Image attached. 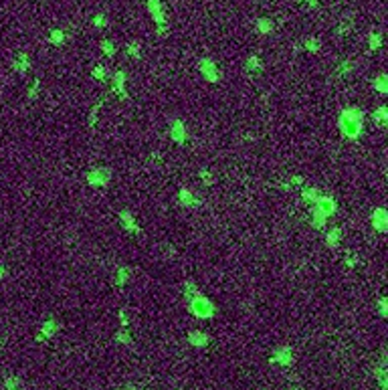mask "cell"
Segmentation results:
<instances>
[{"label": "cell", "mask_w": 388, "mask_h": 390, "mask_svg": "<svg viewBox=\"0 0 388 390\" xmlns=\"http://www.w3.org/2000/svg\"><path fill=\"white\" fill-rule=\"evenodd\" d=\"M113 340H115L119 346H127V348L134 344V338H132V334H129L127 328H119V330L113 334Z\"/></svg>", "instance_id": "25"}, {"label": "cell", "mask_w": 388, "mask_h": 390, "mask_svg": "<svg viewBox=\"0 0 388 390\" xmlns=\"http://www.w3.org/2000/svg\"><path fill=\"white\" fill-rule=\"evenodd\" d=\"M320 194H322V190L318 186H305V188H301V200L305 204H309V206L320 198Z\"/></svg>", "instance_id": "23"}, {"label": "cell", "mask_w": 388, "mask_h": 390, "mask_svg": "<svg viewBox=\"0 0 388 390\" xmlns=\"http://www.w3.org/2000/svg\"><path fill=\"white\" fill-rule=\"evenodd\" d=\"M309 11H320V0H303Z\"/></svg>", "instance_id": "42"}, {"label": "cell", "mask_w": 388, "mask_h": 390, "mask_svg": "<svg viewBox=\"0 0 388 390\" xmlns=\"http://www.w3.org/2000/svg\"><path fill=\"white\" fill-rule=\"evenodd\" d=\"M378 316L382 318V320H386L388 318V297H378Z\"/></svg>", "instance_id": "37"}, {"label": "cell", "mask_w": 388, "mask_h": 390, "mask_svg": "<svg viewBox=\"0 0 388 390\" xmlns=\"http://www.w3.org/2000/svg\"><path fill=\"white\" fill-rule=\"evenodd\" d=\"M107 75H109V71H107L105 65H95V67L91 69V77H93L95 81H105Z\"/></svg>", "instance_id": "34"}, {"label": "cell", "mask_w": 388, "mask_h": 390, "mask_svg": "<svg viewBox=\"0 0 388 390\" xmlns=\"http://www.w3.org/2000/svg\"><path fill=\"white\" fill-rule=\"evenodd\" d=\"M117 218H119V224L123 226V230H127L129 235H140V232H142L140 224L136 222V216L129 212L127 208H121V210L117 212Z\"/></svg>", "instance_id": "11"}, {"label": "cell", "mask_w": 388, "mask_h": 390, "mask_svg": "<svg viewBox=\"0 0 388 390\" xmlns=\"http://www.w3.org/2000/svg\"><path fill=\"white\" fill-rule=\"evenodd\" d=\"M312 208H316V210H320L326 218H330V216H334L336 212H338V202H336V198L334 196H330V194H320V198L312 204Z\"/></svg>", "instance_id": "8"}, {"label": "cell", "mask_w": 388, "mask_h": 390, "mask_svg": "<svg viewBox=\"0 0 388 390\" xmlns=\"http://www.w3.org/2000/svg\"><path fill=\"white\" fill-rule=\"evenodd\" d=\"M370 222H372V228L380 235H386L388 232V212L384 206H378L372 210L370 214Z\"/></svg>", "instance_id": "10"}, {"label": "cell", "mask_w": 388, "mask_h": 390, "mask_svg": "<svg viewBox=\"0 0 388 390\" xmlns=\"http://www.w3.org/2000/svg\"><path fill=\"white\" fill-rule=\"evenodd\" d=\"M31 57H29V53H25V51H21V53H17V57L13 59V71L15 73H19V75H27L29 73V69H31Z\"/></svg>", "instance_id": "15"}, {"label": "cell", "mask_w": 388, "mask_h": 390, "mask_svg": "<svg viewBox=\"0 0 388 390\" xmlns=\"http://www.w3.org/2000/svg\"><path fill=\"white\" fill-rule=\"evenodd\" d=\"M354 69H356V63H354L352 59H344V61H340V63H338V67H336V75H338V77H350Z\"/></svg>", "instance_id": "26"}, {"label": "cell", "mask_w": 388, "mask_h": 390, "mask_svg": "<svg viewBox=\"0 0 388 390\" xmlns=\"http://www.w3.org/2000/svg\"><path fill=\"white\" fill-rule=\"evenodd\" d=\"M117 320H119V326L121 328H129V318H127V311L123 307L117 311Z\"/></svg>", "instance_id": "40"}, {"label": "cell", "mask_w": 388, "mask_h": 390, "mask_svg": "<svg viewBox=\"0 0 388 390\" xmlns=\"http://www.w3.org/2000/svg\"><path fill=\"white\" fill-rule=\"evenodd\" d=\"M125 85H127V73H125L123 69H117V71L111 75L109 89H111V93H113V95H117L121 101H125V99L129 97V93H127Z\"/></svg>", "instance_id": "7"}, {"label": "cell", "mask_w": 388, "mask_h": 390, "mask_svg": "<svg viewBox=\"0 0 388 390\" xmlns=\"http://www.w3.org/2000/svg\"><path fill=\"white\" fill-rule=\"evenodd\" d=\"M372 89H374L378 95H388V75H386V73H378V75L372 79Z\"/></svg>", "instance_id": "22"}, {"label": "cell", "mask_w": 388, "mask_h": 390, "mask_svg": "<svg viewBox=\"0 0 388 390\" xmlns=\"http://www.w3.org/2000/svg\"><path fill=\"white\" fill-rule=\"evenodd\" d=\"M182 291H184V299H190L192 295L200 293V289H198V285H196L194 279H186V281L182 283Z\"/></svg>", "instance_id": "32"}, {"label": "cell", "mask_w": 388, "mask_h": 390, "mask_svg": "<svg viewBox=\"0 0 388 390\" xmlns=\"http://www.w3.org/2000/svg\"><path fill=\"white\" fill-rule=\"evenodd\" d=\"M168 29H170V25H168V23H164V25H156V35H158V37H166V35H168Z\"/></svg>", "instance_id": "41"}, {"label": "cell", "mask_w": 388, "mask_h": 390, "mask_svg": "<svg viewBox=\"0 0 388 390\" xmlns=\"http://www.w3.org/2000/svg\"><path fill=\"white\" fill-rule=\"evenodd\" d=\"M99 109H101V103H95L93 107H91V113H89V119H87V125L93 129L95 125H97V121H99Z\"/></svg>", "instance_id": "35"}, {"label": "cell", "mask_w": 388, "mask_h": 390, "mask_svg": "<svg viewBox=\"0 0 388 390\" xmlns=\"http://www.w3.org/2000/svg\"><path fill=\"white\" fill-rule=\"evenodd\" d=\"M176 200H178V204H180L182 208H196V206H200V198H198L190 188H186V186H182V188L178 190Z\"/></svg>", "instance_id": "13"}, {"label": "cell", "mask_w": 388, "mask_h": 390, "mask_svg": "<svg viewBox=\"0 0 388 390\" xmlns=\"http://www.w3.org/2000/svg\"><path fill=\"white\" fill-rule=\"evenodd\" d=\"M146 11H148V15L152 17V21H154L156 25H164V23H168L162 0H146Z\"/></svg>", "instance_id": "12"}, {"label": "cell", "mask_w": 388, "mask_h": 390, "mask_svg": "<svg viewBox=\"0 0 388 390\" xmlns=\"http://www.w3.org/2000/svg\"><path fill=\"white\" fill-rule=\"evenodd\" d=\"M198 178H200V182H202L204 186H214V184H216V176H214V172L208 170V168L198 170Z\"/></svg>", "instance_id": "31"}, {"label": "cell", "mask_w": 388, "mask_h": 390, "mask_svg": "<svg viewBox=\"0 0 388 390\" xmlns=\"http://www.w3.org/2000/svg\"><path fill=\"white\" fill-rule=\"evenodd\" d=\"M168 134H170V140H172L176 146H184V144H186V140H188V129H186V123H184L180 117H172V119H170Z\"/></svg>", "instance_id": "6"}, {"label": "cell", "mask_w": 388, "mask_h": 390, "mask_svg": "<svg viewBox=\"0 0 388 390\" xmlns=\"http://www.w3.org/2000/svg\"><path fill=\"white\" fill-rule=\"evenodd\" d=\"M47 41H49V45H53V47H63V45L67 43V33H65V29H51L49 35H47Z\"/></svg>", "instance_id": "20"}, {"label": "cell", "mask_w": 388, "mask_h": 390, "mask_svg": "<svg viewBox=\"0 0 388 390\" xmlns=\"http://www.w3.org/2000/svg\"><path fill=\"white\" fill-rule=\"evenodd\" d=\"M111 168L107 166H97V168H91L87 174H85V182L91 186V188H107L109 182H111Z\"/></svg>", "instance_id": "3"}, {"label": "cell", "mask_w": 388, "mask_h": 390, "mask_svg": "<svg viewBox=\"0 0 388 390\" xmlns=\"http://www.w3.org/2000/svg\"><path fill=\"white\" fill-rule=\"evenodd\" d=\"M125 57L134 59V61H140V59H142L140 43H127V45H125Z\"/></svg>", "instance_id": "30"}, {"label": "cell", "mask_w": 388, "mask_h": 390, "mask_svg": "<svg viewBox=\"0 0 388 390\" xmlns=\"http://www.w3.org/2000/svg\"><path fill=\"white\" fill-rule=\"evenodd\" d=\"M364 119H366V113L360 109V107H344L338 115V129L340 134L350 140V142H356L360 140V136L364 134Z\"/></svg>", "instance_id": "1"}, {"label": "cell", "mask_w": 388, "mask_h": 390, "mask_svg": "<svg viewBox=\"0 0 388 390\" xmlns=\"http://www.w3.org/2000/svg\"><path fill=\"white\" fill-rule=\"evenodd\" d=\"M91 25H93L95 29H105V27H107V17H105L103 13H97V15L91 19Z\"/></svg>", "instance_id": "38"}, {"label": "cell", "mask_w": 388, "mask_h": 390, "mask_svg": "<svg viewBox=\"0 0 388 390\" xmlns=\"http://www.w3.org/2000/svg\"><path fill=\"white\" fill-rule=\"evenodd\" d=\"M269 362L275 364V366H281V368H291L295 364V354H293L291 346H277L271 352Z\"/></svg>", "instance_id": "5"}, {"label": "cell", "mask_w": 388, "mask_h": 390, "mask_svg": "<svg viewBox=\"0 0 388 390\" xmlns=\"http://www.w3.org/2000/svg\"><path fill=\"white\" fill-rule=\"evenodd\" d=\"M245 71L251 73V75H259L263 71V59L259 55H249L245 59Z\"/></svg>", "instance_id": "18"}, {"label": "cell", "mask_w": 388, "mask_h": 390, "mask_svg": "<svg viewBox=\"0 0 388 390\" xmlns=\"http://www.w3.org/2000/svg\"><path fill=\"white\" fill-rule=\"evenodd\" d=\"M366 43H368V53H376V51H380V49H382L384 37H382V33H380V31H370V33H368Z\"/></svg>", "instance_id": "21"}, {"label": "cell", "mask_w": 388, "mask_h": 390, "mask_svg": "<svg viewBox=\"0 0 388 390\" xmlns=\"http://www.w3.org/2000/svg\"><path fill=\"white\" fill-rule=\"evenodd\" d=\"M7 275H9V269H7V265H3V263H0V281H3V279H7Z\"/></svg>", "instance_id": "43"}, {"label": "cell", "mask_w": 388, "mask_h": 390, "mask_svg": "<svg viewBox=\"0 0 388 390\" xmlns=\"http://www.w3.org/2000/svg\"><path fill=\"white\" fill-rule=\"evenodd\" d=\"M129 281H132V267H127V265H119V267L113 271L111 283H113L115 287H125Z\"/></svg>", "instance_id": "14"}, {"label": "cell", "mask_w": 388, "mask_h": 390, "mask_svg": "<svg viewBox=\"0 0 388 390\" xmlns=\"http://www.w3.org/2000/svg\"><path fill=\"white\" fill-rule=\"evenodd\" d=\"M59 330H61L59 320H55V318L45 320V322L41 324L39 332H37V342H47V340H53V338L57 336V332H59Z\"/></svg>", "instance_id": "9"}, {"label": "cell", "mask_w": 388, "mask_h": 390, "mask_svg": "<svg viewBox=\"0 0 388 390\" xmlns=\"http://www.w3.org/2000/svg\"><path fill=\"white\" fill-rule=\"evenodd\" d=\"M344 263H346V267L354 269V267L360 263V257H358V255H354V253H348V255H346V259H344Z\"/></svg>", "instance_id": "39"}, {"label": "cell", "mask_w": 388, "mask_h": 390, "mask_svg": "<svg viewBox=\"0 0 388 390\" xmlns=\"http://www.w3.org/2000/svg\"><path fill=\"white\" fill-rule=\"evenodd\" d=\"M39 93H41V79H35L33 85L29 87V91H27V97L31 101H35V99H39Z\"/></svg>", "instance_id": "36"}, {"label": "cell", "mask_w": 388, "mask_h": 390, "mask_svg": "<svg viewBox=\"0 0 388 390\" xmlns=\"http://www.w3.org/2000/svg\"><path fill=\"white\" fill-rule=\"evenodd\" d=\"M99 49H101V53H103L107 59H113V57H115V53H117V47H115V43H113L111 39H101Z\"/></svg>", "instance_id": "28"}, {"label": "cell", "mask_w": 388, "mask_h": 390, "mask_svg": "<svg viewBox=\"0 0 388 390\" xmlns=\"http://www.w3.org/2000/svg\"><path fill=\"white\" fill-rule=\"evenodd\" d=\"M372 121L380 127V129H386L388 127V107L386 105H378L372 113Z\"/></svg>", "instance_id": "19"}, {"label": "cell", "mask_w": 388, "mask_h": 390, "mask_svg": "<svg viewBox=\"0 0 388 390\" xmlns=\"http://www.w3.org/2000/svg\"><path fill=\"white\" fill-rule=\"evenodd\" d=\"M303 49H305L307 53L316 55V53H320L322 43H320V39H318V37H305V39H303Z\"/></svg>", "instance_id": "29"}, {"label": "cell", "mask_w": 388, "mask_h": 390, "mask_svg": "<svg viewBox=\"0 0 388 390\" xmlns=\"http://www.w3.org/2000/svg\"><path fill=\"white\" fill-rule=\"evenodd\" d=\"M188 344L192 346V348H198V350H202V348H206L208 344H210V336L206 334V332H202V330H192V332H188Z\"/></svg>", "instance_id": "16"}, {"label": "cell", "mask_w": 388, "mask_h": 390, "mask_svg": "<svg viewBox=\"0 0 388 390\" xmlns=\"http://www.w3.org/2000/svg\"><path fill=\"white\" fill-rule=\"evenodd\" d=\"M198 73H200L202 79L208 81V83H218V81H220V69H218L216 61L210 59V57H202V59L198 61Z\"/></svg>", "instance_id": "4"}, {"label": "cell", "mask_w": 388, "mask_h": 390, "mask_svg": "<svg viewBox=\"0 0 388 390\" xmlns=\"http://www.w3.org/2000/svg\"><path fill=\"white\" fill-rule=\"evenodd\" d=\"M275 31V21L269 19V17H259L255 21V33L257 35H261V37H267Z\"/></svg>", "instance_id": "17"}, {"label": "cell", "mask_w": 388, "mask_h": 390, "mask_svg": "<svg viewBox=\"0 0 388 390\" xmlns=\"http://www.w3.org/2000/svg\"><path fill=\"white\" fill-rule=\"evenodd\" d=\"M23 386H25L23 380L19 376H13V374H7L3 380V388H7V390H15V388H23Z\"/></svg>", "instance_id": "33"}, {"label": "cell", "mask_w": 388, "mask_h": 390, "mask_svg": "<svg viewBox=\"0 0 388 390\" xmlns=\"http://www.w3.org/2000/svg\"><path fill=\"white\" fill-rule=\"evenodd\" d=\"M186 303H188V311L198 320H210L216 314V305L202 293L192 295L190 299H186Z\"/></svg>", "instance_id": "2"}, {"label": "cell", "mask_w": 388, "mask_h": 390, "mask_svg": "<svg viewBox=\"0 0 388 390\" xmlns=\"http://www.w3.org/2000/svg\"><path fill=\"white\" fill-rule=\"evenodd\" d=\"M309 224L316 228V230H322L326 224H328V218L320 212V210H316V208H312V216H309Z\"/></svg>", "instance_id": "27"}, {"label": "cell", "mask_w": 388, "mask_h": 390, "mask_svg": "<svg viewBox=\"0 0 388 390\" xmlns=\"http://www.w3.org/2000/svg\"><path fill=\"white\" fill-rule=\"evenodd\" d=\"M340 243H342V228H340V226H332V228L326 232V245H328L330 249H336Z\"/></svg>", "instance_id": "24"}]
</instances>
